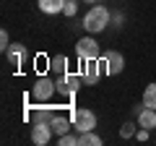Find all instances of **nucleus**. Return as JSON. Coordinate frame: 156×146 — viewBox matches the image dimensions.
<instances>
[{
    "label": "nucleus",
    "instance_id": "1",
    "mask_svg": "<svg viewBox=\"0 0 156 146\" xmlns=\"http://www.w3.org/2000/svg\"><path fill=\"white\" fill-rule=\"evenodd\" d=\"M109 18L112 16H109V11H107L104 5H94L83 16V29H86V31H91V34H99V31H104V29H107Z\"/></svg>",
    "mask_w": 156,
    "mask_h": 146
},
{
    "label": "nucleus",
    "instance_id": "2",
    "mask_svg": "<svg viewBox=\"0 0 156 146\" xmlns=\"http://www.w3.org/2000/svg\"><path fill=\"white\" fill-rule=\"evenodd\" d=\"M81 73H83L86 84H96L101 76H107V63H104V57H101V60H99V57H94V60H83Z\"/></svg>",
    "mask_w": 156,
    "mask_h": 146
},
{
    "label": "nucleus",
    "instance_id": "3",
    "mask_svg": "<svg viewBox=\"0 0 156 146\" xmlns=\"http://www.w3.org/2000/svg\"><path fill=\"white\" fill-rule=\"evenodd\" d=\"M70 120H73V128H76L78 133H86V130L96 128V115L91 112V110H76Z\"/></svg>",
    "mask_w": 156,
    "mask_h": 146
},
{
    "label": "nucleus",
    "instance_id": "4",
    "mask_svg": "<svg viewBox=\"0 0 156 146\" xmlns=\"http://www.w3.org/2000/svg\"><path fill=\"white\" fill-rule=\"evenodd\" d=\"M76 55H78V60H81V63L99 57V45H96V39H91V37L78 39V45H76Z\"/></svg>",
    "mask_w": 156,
    "mask_h": 146
},
{
    "label": "nucleus",
    "instance_id": "5",
    "mask_svg": "<svg viewBox=\"0 0 156 146\" xmlns=\"http://www.w3.org/2000/svg\"><path fill=\"white\" fill-rule=\"evenodd\" d=\"M55 91H57V84H52L50 78H39L37 84H34L31 94H34V99H37V102H47Z\"/></svg>",
    "mask_w": 156,
    "mask_h": 146
},
{
    "label": "nucleus",
    "instance_id": "6",
    "mask_svg": "<svg viewBox=\"0 0 156 146\" xmlns=\"http://www.w3.org/2000/svg\"><path fill=\"white\" fill-rule=\"evenodd\" d=\"M52 125L50 123H34V128H31V141L37 146H47L52 141Z\"/></svg>",
    "mask_w": 156,
    "mask_h": 146
},
{
    "label": "nucleus",
    "instance_id": "7",
    "mask_svg": "<svg viewBox=\"0 0 156 146\" xmlns=\"http://www.w3.org/2000/svg\"><path fill=\"white\" fill-rule=\"evenodd\" d=\"M104 63H107V76H117V73H122V68H125V57L120 55L117 50H109V52H104Z\"/></svg>",
    "mask_w": 156,
    "mask_h": 146
},
{
    "label": "nucleus",
    "instance_id": "8",
    "mask_svg": "<svg viewBox=\"0 0 156 146\" xmlns=\"http://www.w3.org/2000/svg\"><path fill=\"white\" fill-rule=\"evenodd\" d=\"M78 86H81V76H76V73H65L57 78V91H62V94H73Z\"/></svg>",
    "mask_w": 156,
    "mask_h": 146
},
{
    "label": "nucleus",
    "instance_id": "9",
    "mask_svg": "<svg viewBox=\"0 0 156 146\" xmlns=\"http://www.w3.org/2000/svg\"><path fill=\"white\" fill-rule=\"evenodd\" d=\"M37 5L42 13H47V16H55V13H62V8H65V0H37Z\"/></svg>",
    "mask_w": 156,
    "mask_h": 146
},
{
    "label": "nucleus",
    "instance_id": "10",
    "mask_svg": "<svg viewBox=\"0 0 156 146\" xmlns=\"http://www.w3.org/2000/svg\"><path fill=\"white\" fill-rule=\"evenodd\" d=\"M138 128H146V130H154L156 128V110L146 107L143 112L138 115Z\"/></svg>",
    "mask_w": 156,
    "mask_h": 146
},
{
    "label": "nucleus",
    "instance_id": "11",
    "mask_svg": "<svg viewBox=\"0 0 156 146\" xmlns=\"http://www.w3.org/2000/svg\"><path fill=\"white\" fill-rule=\"evenodd\" d=\"M23 57H26V47H23V45H11V50H8V60H11L13 65H21Z\"/></svg>",
    "mask_w": 156,
    "mask_h": 146
},
{
    "label": "nucleus",
    "instance_id": "12",
    "mask_svg": "<svg viewBox=\"0 0 156 146\" xmlns=\"http://www.w3.org/2000/svg\"><path fill=\"white\" fill-rule=\"evenodd\" d=\"M50 71L57 73V76H65V73H68V57H65V55L52 57V60H50Z\"/></svg>",
    "mask_w": 156,
    "mask_h": 146
},
{
    "label": "nucleus",
    "instance_id": "13",
    "mask_svg": "<svg viewBox=\"0 0 156 146\" xmlns=\"http://www.w3.org/2000/svg\"><path fill=\"white\" fill-rule=\"evenodd\" d=\"M78 146H101V138L86 130V133H78Z\"/></svg>",
    "mask_w": 156,
    "mask_h": 146
},
{
    "label": "nucleus",
    "instance_id": "14",
    "mask_svg": "<svg viewBox=\"0 0 156 146\" xmlns=\"http://www.w3.org/2000/svg\"><path fill=\"white\" fill-rule=\"evenodd\" d=\"M70 123H73V120H70ZM70 123H68V120L65 118H57V115H55V118H52V130H55V133L57 136H65L68 133V130H70Z\"/></svg>",
    "mask_w": 156,
    "mask_h": 146
},
{
    "label": "nucleus",
    "instance_id": "15",
    "mask_svg": "<svg viewBox=\"0 0 156 146\" xmlns=\"http://www.w3.org/2000/svg\"><path fill=\"white\" fill-rule=\"evenodd\" d=\"M143 107H151L156 110V84H148L143 91Z\"/></svg>",
    "mask_w": 156,
    "mask_h": 146
},
{
    "label": "nucleus",
    "instance_id": "16",
    "mask_svg": "<svg viewBox=\"0 0 156 146\" xmlns=\"http://www.w3.org/2000/svg\"><path fill=\"white\" fill-rule=\"evenodd\" d=\"M52 118H55V112H52V107H39L37 110V123H52Z\"/></svg>",
    "mask_w": 156,
    "mask_h": 146
},
{
    "label": "nucleus",
    "instance_id": "17",
    "mask_svg": "<svg viewBox=\"0 0 156 146\" xmlns=\"http://www.w3.org/2000/svg\"><path fill=\"white\" fill-rule=\"evenodd\" d=\"M57 144H60V146H78V136L65 133V136H60V138H57Z\"/></svg>",
    "mask_w": 156,
    "mask_h": 146
},
{
    "label": "nucleus",
    "instance_id": "18",
    "mask_svg": "<svg viewBox=\"0 0 156 146\" xmlns=\"http://www.w3.org/2000/svg\"><path fill=\"white\" fill-rule=\"evenodd\" d=\"M0 50H3V52L11 50V39H8V31H5V29L0 31Z\"/></svg>",
    "mask_w": 156,
    "mask_h": 146
},
{
    "label": "nucleus",
    "instance_id": "19",
    "mask_svg": "<svg viewBox=\"0 0 156 146\" xmlns=\"http://www.w3.org/2000/svg\"><path fill=\"white\" fill-rule=\"evenodd\" d=\"M133 133H135V125H133V123H125V125H122V136H125V138H130Z\"/></svg>",
    "mask_w": 156,
    "mask_h": 146
},
{
    "label": "nucleus",
    "instance_id": "20",
    "mask_svg": "<svg viewBox=\"0 0 156 146\" xmlns=\"http://www.w3.org/2000/svg\"><path fill=\"white\" fill-rule=\"evenodd\" d=\"M62 13H65V16H76V3H65Z\"/></svg>",
    "mask_w": 156,
    "mask_h": 146
},
{
    "label": "nucleus",
    "instance_id": "21",
    "mask_svg": "<svg viewBox=\"0 0 156 146\" xmlns=\"http://www.w3.org/2000/svg\"><path fill=\"white\" fill-rule=\"evenodd\" d=\"M44 63H47V57H37V60H34V68H39V71H44Z\"/></svg>",
    "mask_w": 156,
    "mask_h": 146
},
{
    "label": "nucleus",
    "instance_id": "22",
    "mask_svg": "<svg viewBox=\"0 0 156 146\" xmlns=\"http://www.w3.org/2000/svg\"><path fill=\"white\" fill-rule=\"evenodd\" d=\"M146 138H148V130L140 128V130H138V141H146Z\"/></svg>",
    "mask_w": 156,
    "mask_h": 146
},
{
    "label": "nucleus",
    "instance_id": "23",
    "mask_svg": "<svg viewBox=\"0 0 156 146\" xmlns=\"http://www.w3.org/2000/svg\"><path fill=\"white\" fill-rule=\"evenodd\" d=\"M65 3H78V0H65Z\"/></svg>",
    "mask_w": 156,
    "mask_h": 146
},
{
    "label": "nucleus",
    "instance_id": "24",
    "mask_svg": "<svg viewBox=\"0 0 156 146\" xmlns=\"http://www.w3.org/2000/svg\"><path fill=\"white\" fill-rule=\"evenodd\" d=\"M86 3H96V0H86Z\"/></svg>",
    "mask_w": 156,
    "mask_h": 146
}]
</instances>
